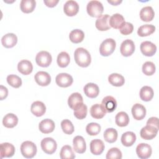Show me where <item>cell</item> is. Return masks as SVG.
<instances>
[{
	"label": "cell",
	"mask_w": 159,
	"mask_h": 159,
	"mask_svg": "<svg viewBox=\"0 0 159 159\" xmlns=\"http://www.w3.org/2000/svg\"><path fill=\"white\" fill-rule=\"evenodd\" d=\"M36 6L34 0H22L20 4V8L22 12L28 14L34 11Z\"/></svg>",
	"instance_id": "4dcf8cb0"
},
{
	"label": "cell",
	"mask_w": 159,
	"mask_h": 159,
	"mask_svg": "<svg viewBox=\"0 0 159 159\" xmlns=\"http://www.w3.org/2000/svg\"><path fill=\"white\" fill-rule=\"evenodd\" d=\"M155 16V12L151 6H145L140 11V17L144 22L152 21Z\"/></svg>",
	"instance_id": "4316f807"
},
{
	"label": "cell",
	"mask_w": 159,
	"mask_h": 159,
	"mask_svg": "<svg viewBox=\"0 0 159 159\" xmlns=\"http://www.w3.org/2000/svg\"><path fill=\"white\" fill-rule=\"evenodd\" d=\"M20 152L25 158H32L37 153V147L31 141H25L20 145Z\"/></svg>",
	"instance_id": "277c9868"
},
{
	"label": "cell",
	"mask_w": 159,
	"mask_h": 159,
	"mask_svg": "<svg viewBox=\"0 0 159 159\" xmlns=\"http://www.w3.org/2000/svg\"><path fill=\"white\" fill-rule=\"evenodd\" d=\"M147 125H150L155 127L159 129L158 127V119L155 117H152L148 119L147 121Z\"/></svg>",
	"instance_id": "7dc6e473"
},
{
	"label": "cell",
	"mask_w": 159,
	"mask_h": 159,
	"mask_svg": "<svg viewBox=\"0 0 159 159\" xmlns=\"http://www.w3.org/2000/svg\"><path fill=\"white\" fill-rule=\"evenodd\" d=\"M31 112L37 117H40L43 116L46 111V107L43 102L37 101L34 102L30 107Z\"/></svg>",
	"instance_id": "cb8c5ba5"
},
{
	"label": "cell",
	"mask_w": 159,
	"mask_h": 159,
	"mask_svg": "<svg viewBox=\"0 0 159 159\" xmlns=\"http://www.w3.org/2000/svg\"><path fill=\"white\" fill-rule=\"evenodd\" d=\"M101 105L106 112H112L117 107V101L112 96H107L103 98Z\"/></svg>",
	"instance_id": "4fadbf2b"
},
{
	"label": "cell",
	"mask_w": 159,
	"mask_h": 159,
	"mask_svg": "<svg viewBox=\"0 0 159 159\" xmlns=\"http://www.w3.org/2000/svg\"><path fill=\"white\" fill-rule=\"evenodd\" d=\"M55 81L58 86L66 88L72 84L73 79L70 75L66 73H61L56 76Z\"/></svg>",
	"instance_id": "ba28073f"
},
{
	"label": "cell",
	"mask_w": 159,
	"mask_h": 159,
	"mask_svg": "<svg viewBox=\"0 0 159 159\" xmlns=\"http://www.w3.org/2000/svg\"><path fill=\"white\" fill-rule=\"evenodd\" d=\"M152 153V147L147 143H141L136 147V153L141 159H147L149 158L151 156Z\"/></svg>",
	"instance_id": "52a82bcc"
},
{
	"label": "cell",
	"mask_w": 159,
	"mask_h": 159,
	"mask_svg": "<svg viewBox=\"0 0 159 159\" xmlns=\"http://www.w3.org/2000/svg\"><path fill=\"white\" fill-rule=\"evenodd\" d=\"M125 22L124 17L122 15L116 13L110 17L109 19V25L116 29H119Z\"/></svg>",
	"instance_id": "484cf974"
},
{
	"label": "cell",
	"mask_w": 159,
	"mask_h": 159,
	"mask_svg": "<svg viewBox=\"0 0 159 159\" xmlns=\"http://www.w3.org/2000/svg\"><path fill=\"white\" fill-rule=\"evenodd\" d=\"M78 11L79 5L75 1H68L63 6V11L67 16H74L78 12Z\"/></svg>",
	"instance_id": "7c38bea8"
},
{
	"label": "cell",
	"mask_w": 159,
	"mask_h": 159,
	"mask_svg": "<svg viewBox=\"0 0 159 159\" xmlns=\"http://www.w3.org/2000/svg\"><path fill=\"white\" fill-rule=\"evenodd\" d=\"M107 2L110 4H111L113 6H117L119 4H120L122 2V1H119V0H116V1H107Z\"/></svg>",
	"instance_id": "f907efd6"
},
{
	"label": "cell",
	"mask_w": 159,
	"mask_h": 159,
	"mask_svg": "<svg viewBox=\"0 0 159 159\" xmlns=\"http://www.w3.org/2000/svg\"><path fill=\"white\" fill-rule=\"evenodd\" d=\"M86 131L89 135H96L101 131V125L96 122L89 123L86 127Z\"/></svg>",
	"instance_id": "ab89813d"
},
{
	"label": "cell",
	"mask_w": 159,
	"mask_h": 159,
	"mask_svg": "<svg viewBox=\"0 0 159 159\" xmlns=\"http://www.w3.org/2000/svg\"><path fill=\"white\" fill-rule=\"evenodd\" d=\"M104 140L110 143H114L116 141L117 139V130L114 128H108L107 129L103 134Z\"/></svg>",
	"instance_id": "8d00e7d4"
},
{
	"label": "cell",
	"mask_w": 159,
	"mask_h": 159,
	"mask_svg": "<svg viewBox=\"0 0 159 159\" xmlns=\"http://www.w3.org/2000/svg\"><path fill=\"white\" fill-rule=\"evenodd\" d=\"M158 129L150 125H147L140 130V137L145 140H152L155 138L158 133Z\"/></svg>",
	"instance_id": "9c48e42d"
},
{
	"label": "cell",
	"mask_w": 159,
	"mask_h": 159,
	"mask_svg": "<svg viewBox=\"0 0 159 159\" xmlns=\"http://www.w3.org/2000/svg\"><path fill=\"white\" fill-rule=\"evenodd\" d=\"M107 159H121L122 152L116 147H113L109 149L106 154Z\"/></svg>",
	"instance_id": "ee69618b"
},
{
	"label": "cell",
	"mask_w": 159,
	"mask_h": 159,
	"mask_svg": "<svg viewBox=\"0 0 159 159\" xmlns=\"http://www.w3.org/2000/svg\"><path fill=\"white\" fill-rule=\"evenodd\" d=\"M115 121L118 126L125 127L129 123V117L126 112L121 111L116 114Z\"/></svg>",
	"instance_id": "836d02e7"
},
{
	"label": "cell",
	"mask_w": 159,
	"mask_h": 159,
	"mask_svg": "<svg viewBox=\"0 0 159 159\" xmlns=\"http://www.w3.org/2000/svg\"><path fill=\"white\" fill-rule=\"evenodd\" d=\"M134 30V25L129 22H125L122 26L119 29L120 32L124 35L130 34Z\"/></svg>",
	"instance_id": "bcb514c9"
},
{
	"label": "cell",
	"mask_w": 159,
	"mask_h": 159,
	"mask_svg": "<svg viewBox=\"0 0 159 159\" xmlns=\"http://www.w3.org/2000/svg\"><path fill=\"white\" fill-rule=\"evenodd\" d=\"M18 71L24 75L30 74L33 70V65L32 63L27 60H22L18 63Z\"/></svg>",
	"instance_id": "d4e9b609"
},
{
	"label": "cell",
	"mask_w": 159,
	"mask_h": 159,
	"mask_svg": "<svg viewBox=\"0 0 159 159\" xmlns=\"http://www.w3.org/2000/svg\"><path fill=\"white\" fill-rule=\"evenodd\" d=\"M136 141V135L133 132H126L122 135L121 142L125 147L132 146Z\"/></svg>",
	"instance_id": "f1b7e54d"
},
{
	"label": "cell",
	"mask_w": 159,
	"mask_h": 159,
	"mask_svg": "<svg viewBox=\"0 0 159 159\" xmlns=\"http://www.w3.org/2000/svg\"><path fill=\"white\" fill-rule=\"evenodd\" d=\"M86 11L88 14L93 17H100L104 11V7L102 3L98 1H90L86 6Z\"/></svg>",
	"instance_id": "7a4b0ae2"
},
{
	"label": "cell",
	"mask_w": 159,
	"mask_h": 159,
	"mask_svg": "<svg viewBox=\"0 0 159 159\" xmlns=\"http://www.w3.org/2000/svg\"><path fill=\"white\" fill-rule=\"evenodd\" d=\"M8 95V90L5 86H0V100H3L7 98Z\"/></svg>",
	"instance_id": "c3c4849f"
},
{
	"label": "cell",
	"mask_w": 159,
	"mask_h": 159,
	"mask_svg": "<svg viewBox=\"0 0 159 159\" xmlns=\"http://www.w3.org/2000/svg\"><path fill=\"white\" fill-rule=\"evenodd\" d=\"M132 114L134 119L137 120H142L145 117L146 109L143 105L136 103L132 107Z\"/></svg>",
	"instance_id": "e0dca14e"
},
{
	"label": "cell",
	"mask_w": 159,
	"mask_h": 159,
	"mask_svg": "<svg viewBox=\"0 0 159 159\" xmlns=\"http://www.w3.org/2000/svg\"><path fill=\"white\" fill-rule=\"evenodd\" d=\"M155 70V65L152 61H146L142 66V72L147 76H151L153 75Z\"/></svg>",
	"instance_id": "b9f144b4"
},
{
	"label": "cell",
	"mask_w": 159,
	"mask_h": 159,
	"mask_svg": "<svg viewBox=\"0 0 159 159\" xmlns=\"http://www.w3.org/2000/svg\"><path fill=\"white\" fill-rule=\"evenodd\" d=\"M35 82L40 86H48L51 82L50 75L45 71H38L34 76Z\"/></svg>",
	"instance_id": "9a60e30c"
},
{
	"label": "cell",
	"mask_w": 159,
	"mask_h": 159,
	"mask_svg": "<svg viewBox=\"0 0 159 159\" xmlns=\"http://www.w3.org/2000/svg\"><path fill=\"white\" fill-rule=\"evenodd\" d=\"M61 127L63 132L68 135H71L74 132V126L68 119H64L61 122Z\"/></svg>",
	"instance_id": "7bdbcfd3"
},
{
	"label": "cell",
	"mask_w": 159,
	"mask_h": 159,
	"mask_svg": "<svg viewBox=\"0 0 159 159\" xmlns=\"http://www.w3.org/2000/svg\"><path fill=\"white\" fill-rule=\"evenodd\" d=\"M135 44L132 40L127 39L123 41L120 45V52L124 57H129L135 51Z\"/></svg>",
	"instance_id": "30bf717a"
},
{
	"label": "cell",
	"mask_w": 159,
	"mask_h": 159,
	"mask_svg": "<svg viewBox=\"0 0 159 159\" xmlns=\"http://www.w3.org/2000/svg\"><path fill=\"white\" fill-rule=\"evenodd\" d=\"M69 38L71 42L74 43H78L83 40L84 38V34L81 30L75 29L70 33Z\"/></svg>",
	"instance_id": "d590c367"
},
{
	"label": "cell",
	"mask_w": 159,
	"mask_h": 159,
	"mask_svg": "<svg viewBox=\"0 0 159 159\" xmlns=\"http://www.w3.org/2000/svg\"><path fill=\"white\" fill-rule=\"evenodd\" d=\"M7 83L13 88H18L22 85V80L16 75H9L7 76Z\"/></svg>",
	"instance_id": "60d3db41"
},
{
	"label": "cell",
	"mask_w": 159,
	"mask_h": 159,
	"mask_svg": "<svg viewBox=\"0 0 159 159\" xmlns=\"http://www.w3.org/2000/svg\"><path fill=\"white\" fill-rule=\"evenodd\" d=\"M73 150L78 153H83L86 151V145L84 138L82 136L77 135L73 140Z\"/></svg>",
	"instance_id": "ac0fdd59"
},
{
	"label": "cell",
	"mask_w": 159,
	"mask_h": 159,
	"mask_svg": "<svg viewBox=\"0 0 159 159\" xmlns=\"http://www.w3.org/2000/svg\"><path fill=\"white\" fill-rule=\"evenodd\" d=\"M108 81L111 84L114 86H122L125 83L124 76L118 73H112L108 77Z\"/></svg>",
	"instance_id": "d6a6232c"
},
{
	"label": "cell",
	"mask_w": 159,
	"mask_h": 159,
	"mask_svg": "<svg viewBox=\"0 0 159 159\" xmlns=\"http://www.w3.org/2000/svg\"><path fill=\"white\" fill-rule=\"evenodd\" d=\"M44 4L49 7H55L58 2V0H44Z\"/></svg>",
	"instance_id": "681fc988"
},
{
	"label": "cell",
	"mask_w": 159,
	"mask_h": 159,
	"mask_svg": "<svg viewBox=\"0 0 159 159\" xmlns=\"http://www.w3.org/2000/svg\"><path fill=\"white\" fill-rule=\"evenodd\" d=\"M17 42V37L13 33H8L4 35L1 39L2 45L7 48H12Z\"/></svg>",
	"instance_id": "ffe728a7"
},
{
	"label": "cell",
	"mask_w": 159,
	"mask_h": 159,
	"mask_svg": "<svg viewBox=\"0 0 159 159\" xmlns=\"http://www.w3.org/2000/svg\"><path fill=\"white\" fill-rule=\"evenodd\" d=\"M52 61V55L47 51H40L35 57V61L37 64L42 67L48 66L51 64Z\"/></svg>",
	"instance_id": "8992f818"
},
{
	"label": "cell",
	"mask_w": 159,
	"mask_h": 159,
	"mask_svg": "<svg viewBox=\"0 0 159 159\" xmlns=\"http://www.w3.org/2000/svg\"><path fill=\"white\" fill-rule=\"evenodd\" d=\"M55 127L54 122L50 119L42 120L39 125V129L43 134H49L52 132Z\"/></svg>",
	"instance_id": "d6986e66"
},
{
	"label": "cell",
	"mask_w": 159,
	"mask_h": 159,
	"mask_svg": "<svg viewBox=\"0 0 159 159\" xmlns=\"http://www.w3.org/2000/svg\"><path fill=\"white\" fill-rule=\"evenodd\" d=\"M116 47V43L114 39L111 38L106 39L100 45V54L103 57L109 56L114 52Z\"/></svg>",
	"instance_id": "3957f363"
},
{
	"label": "cell",
	"mask_w": 159,
	"mask_h": 159,
	"mask_svg": "<svg viewBox=\"0 0 159 159\" xmlns=\"http://www.w3.org/2000/svg\"><path fill=\"white\" fill-rule=\"evenodd\" d=\"M1 150V158L11 157L14 155L15 147L14 146L7 142L2 143L0 145Z\"/></svg>",
	"instance_id": "603a6c76"
},
{
	"label": "cell",
	"mask_w": 159,
	"mask_h": 159,
	"mask_svg": "<svg viewBox=\"0 0 159 159\" xmlns=\"http://www.w3.org/2000/svg\"><path fill=\"white\" fill-rule=\"evenodd\" d=\"M74 58L76 63L83 68L88 66L91 61L90 53L86 49L82 47L78 48L75 50Z\"/></svg>",
	"instance_id": "6da1fadb"
},
{
	"label": "cell",
	"mask_w": 159,
	"mask_h": 159,
	"mask_svg": "<svg viewBox=\"0 0 159 159\" xmlns=\"http://www.w3.org/2000/svg\"><path fill=\"white\" fill-rule=\"evenodd\" d=\"M88 112L87 106L83 103L79 108L74 111V116L78 119H83L86 117Z\"/></svg>",
	"instance_id": "f6af8a7d"
},
{
	"label": "cell",
	"mask_w": 159,
	"mask_h": 159,
	"mask_svg": "<svg viewBox=\"0 0 159 159\" xmlns=\"http://www.w3.org/2000/svg\"><path fill=\"white\" fill-rule=\"evenodd\" d=\"M140 50L143 55L152 57L157 52V46L150 41H144L140 44Z\"/></svg>",
	"instance_id": "5bb4252c"
},
{
	"label": "cell",
	"mask_w": 159,
	"mask_h": 159,
	"mask_svg": "<svg viewBox=\"0 0 159 159\" xmlns=\"http://www.w3.org/2000/svg\"><path fill=\"white\" fill-rule=\"evenodd\" d=\"M109 19L110 16L108 14L101 15L96 20V27L100 31H106L110 29L111 26L109 23Z\"/></svg>",
	"instance_id": "2e32d148"
},
{
	"label": "cell",
	"mask_w": 159,
	"mask_h": 159,
	"mask_svg": "<svg viewBox=\"0 0 159 159\" xmlns=\"http://www.w3.org/2000/svg\"><path fill=\"white\" fill-rule=\"evenodd\" d=\"M104 148V142L100 139H94L90 143V151L93 155H101L103 152Z\"/></svg>",
	"instance_id": "7402d4cb"
},
{
	"label": "cell",
	"mask_w": 159,
	"mask_h": 159,
	"mask_svg": "<svg viewBox=\"0 0 159 159\" xmlns=\"http://www.w3.org/2000/svg\"><path fill=\"white\" fill-rule=\"evenodd\" d=\"M83 104V99L79 93H73L68 98V104L69 107L75 111Z\"/></svg>",
	"instance_id": "8fae6325"
},
{
	"label": "cell",
	"mask_w": 159,
	"mask_h": 159,
	"mask_svg": "<svg viewBox=\"0 0 159 159\" xmlns=\"http://www.w3.org/2000/svg\"><path fill=\"white\" fill-rule=\"evenodd\" d=\"M84 94L89 98H96L99 93V89L98 86L93 83H87L84 88Z\"/></svg>",
	"instance_id": "44dd1931"
},
{
	"label": "cell",
	"mask_w": 159,
	"mask_h": 159,
	"mask_svg": "<svg viewBox=\"0 0 159 159\" xmlns=\"http://www.w3.org/2000/svg\"><path fill=\"white\" fill-rule=\"evenodd\" d=\"M140 97L142 101H150L152 99L154 93L153 89L148 86H143L140 91Z\"/></svg>",
	"instance_id": "1f68e13d"
},
{
	"label": "cell",
	"mask_w": 159,
	"mask_h": 159,
	"mask_svg": "<svg viewBox=\"0 0 159 159\" xmlns=\"http://www.w3.org/2000/svg\"><path fill=\"white\" fill-rule=\"evenodd\" d=\"M90 114L93 118L99 119L106 115V112L101 104H96L91 106L90 109Z\"/></svg>",
	"instance_id": "83f0119b"
},
{
	"label": "cell",
	"mask_w": 159,
	"mask_h": 159,
	"mask_svg": "<svg viewBox=\"0 0 159 159\" xmlns=\"http://www.w3.org/2000/svg\"><path fill=\"white\" fill-rule=\"evenodd\" d=\"M42 150L47 154H53L57 150V144L56 141L52 137H46L42 140L40 143Z\"/></svg>",
	"instance_id": "5b68a950"
},
{
	"label": "cell",
	"mask_w": 159,
	"mask_h": 159,
	"mask_svg": "<svg viewBox=\"0 0 159 159\" xmlns=\"http://www.w3.org/2000/svg\"><path fill=\"white\" fill-rule=\"evenodd\" d=\"M155 30V27L152 24H145L140 27L137 30V34L140 37H146L152 34Z\"/></svg>",
	"instance_id": "e575fe53"
},
{
	"label": "cell",
	"mask_w": 159,
	"mask_h": 159,
	"mask_svg": "<svg viewBox=\"0 0 159 159\" xmlns=\"http://www.w3.org/2000/svg\"><path fill=\"white\" fill-rule=\"evenodd\" d=\"M58 65L61 68L66 67L70 61V58L69 54L66 52H60L57 57V59Z\"/></svg>",
	"instance_id": "74e56055"
},
{
	"label": "cell",
	"mask_w": 159,
	"mask_h": 159,
	"mask_svg": "<svg viewBox=\"0 0 159 159\" xmlns=\"http://www.w3.org/2000/svg\"><path fill=\"white\" fill-rule=\"evenodd\" d=\"M18 123L17 117L12 113L6 114L2 119V124L7 128H13Z\"/></svg>",
	"instance_id": "f546056e"
},
{
	"label": "cell",
	"mask_w": 159,
	"mask_h": 159,
	"mask_svg": "<svg viewBox=\"0 0 159 159\" xmlns=\"http://www.w3.org/2000/svg\"><path fill=\"white\" fill-rule=\"evenodd\" d=\"M60 156L61 159H73L75 158V155L73 148L70 145H64L60 152Z\"/></svg>",
	"instance_id": "f35d334b"
}]
</instances>
